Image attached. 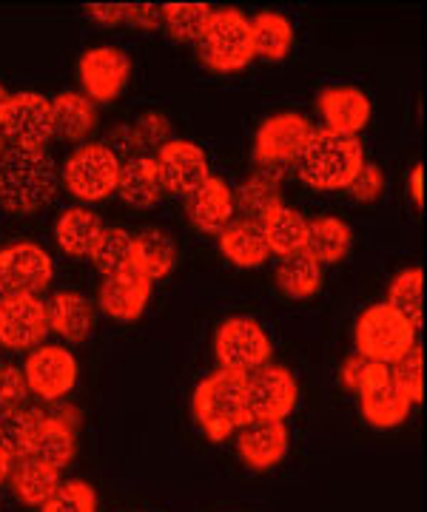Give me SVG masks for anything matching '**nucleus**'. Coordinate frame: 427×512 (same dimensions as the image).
Wrapping results in <instances>:
<instances>
[{"instance_id":"obj_1","label":"nucleus","mask_w":427,"mask_h":512,"mask_svg":"<svg viewBox=\"0 0 427 512\" xmlns=\"http://www.w3.org/2000/svg\"><path fill=\"white\" fill-rule=\"evenodd\" d=\"M57 185V163L46 148H6L0 157V208L9 214H35L46 208L55 200Z\"/></svg>"},{"instance_id":"obj_2","label":"nucleus","mask_w":427,"mask_h":512,"mask_svg":"<svg viewBox=\"0 0 427 512\" xmlns=\"http://www.w3.org/2000/svg\"><path fill=\"white\" fill-rule=\"evenodd\" d=\"M365 165V151L359 137L334 134L328 128H314L297 157V174L316 191H342L353 183Z\"/></svg>"},{"instance_id":"obj_3","label":"nucleus","mask_w":427,"mask_h":512,"mask_svg":"<svg viewBox=\"0 0 427 512\" xmlns=\"http://www.w3.org/2000/svg\"><path fill=\"white\" fill-rule=\"evenodd\" d=\"M194 419L200 421L211 441L231 439L240 427L251 421L248 413V373L214 370L194 390Z\"/></svg>"},{"instance_id":"obj_4","label":"nucleus","mask_w":427,"mask_h":512,"mask_svg":"<svg viewBox=\"0 0 427 512\" xmlns=\"http://www.w3.org/2000/svg\"><path fill=\"white\" fill-rule=\"evenodd\" d=\"M356 350L365 362L393 365L416 345V328L399 311H393L388 302H379L365 308L353 328Z\"/></svg>"},{"instance_id":"obj_5","label":"nucleus","mask_w":427,"mask_h":512,"mask_svg":"<svg viewBox=\"0 0 427 512\" xmlns=\"http://www.w3.org/2000/svg\"><path fill=\"white\" fill-rule=\"evenodd\" d=\"M197 43L203 63L214 72H237L254 60L251 23L237 9L211 12V20Z\"/></svg>"},{"instance_id":"obj_6","label":"nucleus","mask_w":427,"mask_h":512,"mask_svg":"<svg viewBox=\"0 0 427 512\" xmlns=\"http://www.w3.org/2000/svg\"><path fill=\"white\" fill-rule=\"evenodd\" d=\"M120 157L106 143H86L69 154L63 185L80 202H103L117 191Z\"/></svg>"},{"instance_id":"obj_7","label":"nucleus","mask_w":427,"mask_h":512,"mask_svg":"<svg viewBox=\"0 0 427 512\" xmlns=\"http://www.w3.org/2000/svg\"><path fill=\"white\" fill-rule=\"evenodd\" d=\"M214 356L223 370L251 373L257 367L268 365L271 339L257 319L234 316V319H225L214 333Z\"/></svg>"},{"instance_id":"obj_8","label":"nucleus","mask_w":427,"mask_h":512,"mask_svg":"<svg viewBox=\"0 0 427 512\" xmlns=\"http://www.w3.org/2000/svg\"><path fill=\"white\" fill-rule=\"evenodd\" d=\"M55 279V262L35 242L0 248V296H38Z\"/></svg>"},{"instance_id":"obj_9","label":"nucleus","mask_w":427,"mask_h":512,"mask_svg":"<svg viewBox=\"0 0 427 512\" xmlns=\"http://www.w3.org/2000/svg\"><path fill=\"white\" fill-rule=\"evenodd\" d=\"M0 134L6 140V146L23 148V151H43L46 143L55 137L52 100L38 92L12 94L6 117L0 120Z\"/></svg>"},{"instance_id":"obj_10","label":"nucleus","mask_w":427,"mask_h":512,"mask_svg":"<svg viewBox=\"0 0 427 512\" xmlns=\"http://www.w3.org/2000/svg\"><path fill=\"white\" fill-rule=\"evenodd\" d=\"M356 390H359V402H362V416L371 427L390 430V427H399L408 421L413 404L399 390V384L393 382L388 365L368 362Z\"/></svg>"},{"instance_id":"obj_11","label":"nucleus","mask_w":427,"mask_h":512,"mask_svg":"<svg viewBox=\"0 0 427 512\" xmlns=\"http://www.w3.org/2000/svg\"><path fill=\"white\" fill-rule=\"evenodd\" d=\"M23 376L29 384V393H35L43 402H60L75 390L80 370L72 350H66L63 345H40L29 353Z\"/></svg>"},{"instance_id":"obj_12","label":"nucleus","mask_w":427,"mask_h":512,"mask_svg":"<svg viewBox=\"0 0 427 512\" xmlns=\"http://www.w3.org/2000/svg\"><path fill=\"white\" fill-rule=\"evenodd\" d=\"M299 384L282 365H262L248 373V413L251 419L282 421L294 413Z\"/></svg>"},{"instance_id":"obj_13","label":"nucleus","mask_w":427,"mask_h":512,"mask_svg":"<svg viewBox=\"0 0 427 512\" xmlns=\"http://www.w3.org/2000/svg\"><path fill=\"white\" fill-rule=\"evenodd\" d=\"M77 77L83 94L94 103H112L129 86L131 60L123 49L94 46L77 63Z\"/></svg>"},{"instance_id":"obj_14","label":"nucleus","mask_w":427,"mask_h":512,"mask_svg":"<svg viewBox=\"0 0 427 512\" xmlns=\"http://www.w3.org/2000/svg\"><path fill=\"white\" fill-rule=\"evenodd\" d=\"M49 333V313L38 296H0V348L35 350Z\"/></svg>"},{"instance_id":"obj_15","label":"nucleus","mask_w":427,"mask_h":512,"mask_svg":"<svg viewBox=\"0 0 427 512\" xmlns=\"http://www.w3.org/2000/svg\"><path fill=\"white\" fill-rule=\"evenodd\" d=\"M311 123L305 114L299 111H282L268 117L257 128V140H254V157L260 165H279L297 160L299 151L305 148L311 137Z\"/></svg>"},{"instance_id":"obj_16","label":"nucleus","mask_w":427,"mask_h":512,"mask_svg":"<svg viewBox=\"0 0 427 512\" xmlns=\"http://www.w3.org/2000/svg\"><path fill=\"white\" fill-rule=\"evenodd\" d=\"M154 160H157L166 191H174V194L188 197L211 177L205 151L191 140H168Z\"/></svg>"},{"instance_id":"obj_17","label":"nucleus","mask_w":427,"mask_h":512,"mask_svg":"<svg viewBox=\"0 0 427 512\" xmlns=\"http://www.w3.org/2000/svg\"><path fill=\"white\" fill-rule=\"evenodd\" d=\"M237 433H240L237 436V456L257 473L277 467L279 461L288 456L291 436H288L285 421L251 419Z\"/></svg>"},{"instance_id":"obj_18","label":"nucleus","mask_w":427,"mask_h":512,"mask_svg":"<svg viewBox=\"0 0 427 512\" xmlns=\"http://www.w3.org/2000/svg\"><path fill=\"white\" fill-rule=\"evenodd\" d=\"M149 299L151 279H146L137 268H129L123 274L103 276L100 293H97L100 311L112 316V319H120V322H131V319L143 316Z\"/></svg>"},{"instance_id":"obj_19","label":"nucleus","mask_w":427,"mask_h":512,"mask_svg":"<svg viewBox=\"0 0 427 512\" xmlns=\"http://www.w3.org/2000/svg\"><path fill=\"white\" fill-rule=\"evenodd\" d=\"M234 211V191L220 177H208L194 194L186 197L188 220L205 234H223L234 222Z\"/></svg>"},{"instance_id":"obj_20","label":"nucleus","mask_w":427,"mask_h":512,"mask_svg":"<svg viewBox=\"0 0 427 512\" xmlns=\"http://www.w3.org/2000/svg\"><path fill=\"white\" fill-rule=\"evenodd\" d=\"M319 114L328 131L356 137L371 120V100L353 86H334L319 94Z\"/></svg>"},{"instance_id":"obj_21","label":"nucleus","mask_w":427,"mask_h":512,"mask_svg":"<svg viewBox=\"0 0 427 512\" xmlns=\"http://www.w3.org/2000/svg\"><path fill=\"white\" fill-rule=\"evenodd\" d=\"M75 453V421L66 419L63 413H43L29 444V458H38L55 470H63L72 464Z\"/></svg>"},{"instance_id":"obj_22","label":"nucleus","mask_w":427,"mask_h":512,"mask_svg":"<svg viewBox=\"0 0 427 512\" xmlns=\"http://www.w3.org/2000/svg\"><path fill=\"white\" fill-rule=\"evenodd\" d=\"M117 194L123 197V202H129L131 208H154L166 194L157 160L146 154H134L126 163H120Z\"/></svg>"},{"instance_id":"obj_23","label":"nucleus","mask_w":427,"mask_h":512,"mask_svg":"<svg viewBox=\"0 0 427 512\" xmlns=\"http://www.w3.org/2000/svg\"><path fill=\"white\" fill-rule=\"evenodd\" d=\"M49 330H55L66 342H86L94 328V305L75 291H60L46 305Z\"/></svg>"},{"instance_id":"obj_24","label":"nucleus","mask_w":427,"mask_h":512,"mask_svg":"<svg viewBox=\"0 0 427 512\" xmlns=\"http://www.w3.org/2000/svg\"><path fill=\"white\" fill-rule=\"evenodd\" d=\"M262 234L268 242V251L279 256H291L297 251H305V239H308V220L305 214L279 202L260 220Z\"/></svg>"},{"instance_id":"obj_25","label":"nucleus","mask_w":427,"mask_h":512,"mask_svg":"<svg viewBox=\"0 0 427 512\" xmlns=\"http://www.w3.org/2000/svg\"><path fill=\"white\" fill-rule=\"evenodd\" d=\"M9 484H12V493L18 495L20 504H26V507H43L57 493V487L63 484V478H60V470H55V467L43 464L38 458L26 456L15 461Z\"/></svg>"},{"instance_id":"obj_26","label":"nucleus","mask_w":427,"mask_h":512,"mask_svg":"<svg viewBox=\"0 0 427 512\" xmlns=\"http://www.w3.org/2000/svg\"><path fill=\"white\" fill-rule=\"evenodd\" d=\"M103 231V222L86 205L66 208L55 222V242L66 256H89Z\"/></svg>"},{"instance_id":"obj_27","label":"nucleus","mask_w":427,"mask_h":512,"mask_svg":"<svg viewBox=\"0 0 427 512\" xmlns=\"http://www.w3.org/2000/svg\"><path fill=\"white\" fill-rule=\"evenodd\" d=\"M220 251L237 268H260L262 262L271 256L265 234H262V225L254 220L231 222L220 234Z\"/></svg>"},{"instance_id":"obj_28","label":"nucleus","mask_w":427,"mask_h":512,"mask_svg":"<svg viewBox=\"0 0 427 512\" xmlns=\"http://www.w3.org/2000/svg\"><path fill=\"white\" fill-rule=\"evenodd\" d=\"M52 123H55V137L77 143L94 131L97 111L83 92H63L52 100Z\"/></svg>"},{"instance_id":"obj_29","label":"nucleus","mask_w":427,"mask_h":512,"mask_svg":"<svg viewBox=\"0 0 427 512\" xmlns=\"http://www.w3.org/2000/svg\"><path fill=\"white\" fill-rule=\"evenodd\" d=\"M353 245V231L348 222L336 220V217H319L308 222V239H305V251L314 256L319 265H336L342 262Z\"/></svg>"},{"instance_id":"obj_30","label":"nucleus","mask_w":427,"mask_h":512,"mask_svg":"<svg viewBox=\"0 0 427 512\" xmlns=\"http://www.w3.org/2000/svg\"><path fill=\"white\" fill-rule=\"evenodd\" d=\"M177 265V242L168 231L151 228L134 237V268L146 279H163L174 271Z\"/></svg>"},{"instance_id":"obj_31","label":"nucleus","mask_w":427,"mask_h":512,"mask_svg":"<svg viewBox=\"0 0 427 512\" xmlns=\"http://www.w3.org/2000/svg\"><path fill=\"white\" fill-rule=\"evenodd\" d=\"M251 23V43H254V57L279 63L282 57H288L294 46V26L291 20L279 12H260Z\"/></svg>"},{"instance_id":"obj_32","label":"nucleus","mask_w":427,"mask_h":512,"mask_svg":"<svg viewBox=\"0 0 427 512\" xmlns=\"http://www.w3.org/2000/svg\"><path fill=\"white\" fill-rule=\"evenodd\" d=\"M89 259L100 276L123 274L134 268V237L123 228H103L89 251Z\"/></svg>"},{"instance_id":"obj_33","label":"nucleus","mask_w":427,"mask_h":512,"mask_svg":"<svg viewBox=\"0 0 427 512\" xmlns=\"http://www.w3.org/2000/svg\"><path fill=\"white\" fill-rule=\"evenodd\" d=\"M277 285L291 299H308L322 285V265L308 251L282 256L277 268Z\"/></svg>"},{"instance_id":"obj_34","label":"nucleus","mask_w":427,"mask_h":512,"mask_svg":"<svg viewBox=\"0 0 427 512\" xmlns=\"http://www.w3.org/2000/svg\"><path fill=\"white\" fill-rule=\"evenodd\" d=\"M425 274L422 268H405L393 276L388 293V305L393 311H399L408 319L413 328H422V319H425Z\"/></svg>"},{"instance_id":"obj_35","label":"nucleus","mask_w":427,"mask_h":512,"mask_svg":"<svg viewBox=\"0 0 427 512\" xmlns=\"http://www.w3.org/2000/svg\"><path fill=\"white\" fill-rule=\"evenodd\" d=\"M40 416H43V410H32V407L0 410V447L15 461L29 456V444L38 430Z\"/></svg>"},{"instance_id":"obj_36","label":"nucleus","mask_w":427,"mask_h":512,"mask_svg":"<svg viewBox=\"0 0 427 512\" xmlns=\"http://www.w3.org/2000/svg\"><path fill=\"white\" fill-rule=\"evenodd\" d=\"M234 205H240L245 220L260 222L274 205H279V177L274 171H257L240 185L234 194Z\"/></svg>"},{"instance_id":"obj_37","label":"nucleus","mask_w":427,"mask_h":512,"mask_svg":"<svg viewBox=\"0 0 427 512\" xmlns=\"http://www.w3.org/2000/svg\"><path fill=\"white\" fill-rule=\"evenodd\" d=\"M211 6L205 3H168L160 9V18L166 23L168 35L180 43H197L203 37L205 26L211 20Z\"/></svg>"},{"instance_id":"obj_38","label":"nucleus","mask_w":427,"mask_h":512,"mask_svg":"<svg viewBox=\"0 0 427 512\" xmlns=\"http://www.w3.org/2000/svg\"><path fill=\"white\" fill-rule=\"evenodd\" d=\"M388 367L393 382L399 384V390L408 396L410 404H419L425 399V350L413 345L402 359H396Z\"/></svg>"},{"instance_id":"obj_39","label":"nucleus","mask_w":427,"mask_h":512,"mask_svg":"<svg viewBox=\"0 0 427 512\" xmlns=\"http://www.w3.org/2000/svg\"><path fill=\"white\" fill-rule=\"evenodd\" d=\"M40 512H97V493L86 481H63Z\"/></svg>"},{"instance_id":"obj_40","label":"nucleus","mask_w":427,"mask_h":512,"mask_svg":"<svg viewBox=\"0 0 427 512\" xmlns=\"http://www.w3.org/2000/svg\"><path fill=\"white\" fill-rule=\"evenodd\" d=\"M29 384L23 376V367L0 365V410H15L23 407L29 399Z\"/></svg>"},{"instance_id":"obj_41","label":"nucleus","mask_w":427,"mask_h":512,"mask_svg":"<svg viewBox=\"0 0 427 512\" xmlns=\"http://www.w3.org/2000/svg\"><path fill=\"white\" fill-rule=\"evenodd\" d=\"M345 191H348L356 202H376L385 194V171H382L379 165L365 163Z\"/></svg>"},{"instance_id":"obj_42","label":"nucleus","mask_w":427,"mask_h":512,"mask_svg":"<svg viewBox=\"0 0 427 512\" xmlns=\"http://www.w3.org/2000/svg\"><path fill=\"white\" fill-rule=\"evenodd\" d=\"M134 137H137V143L140 148L154 146V148H163L171 140V123H168L166 114H160V111H149V114H143L137 123H134Z\"/></svg>"},{"instance_id":"obj_43","label":"nucleus","mask_w":427,"mask_h":512,"mask_svg":"<svg viewBox=\"0 0 427 512\" xmlns=\"http://www.w3.org/2000/svg\"><path fill=\"white\" fill-rule=\"evenodd\" d=\"M365 359L362 356H353V359H348L345 362V367H342V382H345V387L348 390H356L359 387V379H362V373H365Z\"/></svg>"},{"instance_id":"obj_44","label":"nucleus","mask_w":427,"mask_h":512,"mask_svg":"<svg viewBox=\"0 0 427 512\" xmlns=\"http://www.w3.org/2000/svg\"><path fill=\"white\" fill-rule=\"evenodd\" d=\"M410 194L416 205H425V191H422V165H413V174H410Z\"/></svg>"},{"instance_id":"obj_45","label":"nucleus","mask_w":427,"mask_h":512,"mask_svg":"<svg viewBox=\"0 0 427 512\" xmlns=\"http://www.w3.org/2000/svg\"><path fill=\"white\" fill-rule=\"evenodd\" d=\"M12 467H15V458L9 456V453L0 447V484H3V481H9V476H12Z\"/></svg>"},{"instance_id":"obj_46","label":"nucleus","mask_w":427,"mask_h":512,"mask_svg":"<svg viewBox=\"0 0 427 512\" xmlns=\"http://www.w3.org/2000/svg\"><path fill=\"white\" fill-rule=\"evenodd\" d=\"M9 103H12V94L6 92L3 86H0V120L6 117V109H9Z\"/></svg>"},{"instance_id":"obj_47","label":"nucleus","mask_w":427,"mask_h":512,"mask_svg":"<svg viewBox=\"0 0 427 512\" xmlns=\"http://www.w3.org/2000/svg\"><path fill=\"white\" fill-rule=\"evenodd\" d=\"M6 154V140H3V134H0V157Z\"/></svg>"}]
</instances>
